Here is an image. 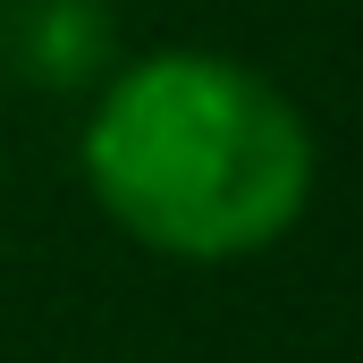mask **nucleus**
<instances>
[{"instance_id": "f257e3e1", "label": "nucleus", "mask_w": 363, "mask_h": 363, "mask_svg": "<svg viewBox=\"0 0 363 363\" xmlns=\"http://www.w3.org/2000/svg\"><path fill=\"white\" fill-rule=\"evenodd\" d=\"M85 178L152 254L245 262L296 228L313 194V127L271 77L220 51H161L101 85Z\"/></svg>"}, {"instance_id": "f03ea898", "label": "nucleus", "mask_w": 363, "mask_h": 363, "mask_svg": "<svg viewBox=\"0 0 363 363\" xmlns=\"http://www.w3.org/2000/svg\"><path fill=\"white\" fill-rule=\"evenodd\" d=\"M118 51L110 0H0V68L34 93H93Z\"/></svg>"}]
</instances>
